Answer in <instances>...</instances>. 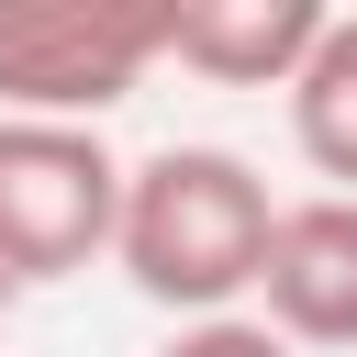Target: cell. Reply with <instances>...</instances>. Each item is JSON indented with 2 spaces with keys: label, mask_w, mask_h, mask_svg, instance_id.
<instances>
[{
  "label": "cell",
  "mask_w": 357,
  "mask_h": 357,
  "mask_svg": "<svg viewBox=\"0 0 357 357\" xmlns=\"http://www.w3.org/2000/svg\"><path fill=\"white\" fill-rule=\"evenodd\" d=\"M268 178L234 156V145H156L123 167V212H112V268L178 312V324H212L257 290L268 268Z\"/></svg>",
  "instance_id": "1"
},
{
  "label": "cell",
  "mask_w": 357,
  "mask_h": 357,
  "mask_svg": "<svg viewBox=\"0 0 357 357\" xmlns=\"http://www.w3.org/2000/svg\"><path fill=\"white\" fill-rule=\"evenodd\" d=\"M167 56V11L145 0H0V112L11 123H100Z\"/></svg>",
  "instance_id": "2"
},
{
  "label": "cell",
  "mask_w": 357,
  "mask_h": 357,
  "mask_svg": "<svg viewBox=\"0 0 357 357\" xmlns=\"http://www.w3.org/2000/svg\"><path fill=\"white\" fill-rule=\"evenodd\" d=\"M112 212H123V156L100 145V123L0 112V279L11 290L78 279L89 257H112Z\"/></svg>",
  "instance_id": "3"
},
{
  "label": "cell",
  "mask_w": 357,
  "mask_h": 357,
  "mask_svg": "<svg viewBox=\"0 0 357 357\" xmlns=\"http://www.w3.org/2000/svg\"><path fill=\"white\" fill-rule=\"evenodd\" d=\"M257 301H268L257 324H268L290 357H312V346H357V201H335V190L290 201V212L268 223Z\"/></svg>",
  "instance_id": "4"
},
{
  "label": "cell",
  "mask_w": 357,
  "mask_h": 357,
  "mask_svg": "<svg viewBox=\"0 0 357 357\" xmlns=\"http://www.w3.org/2000/svg\"><path fill=\"white\" fill-rule=\"evenodd\" d=\"M324 22H335L324 0H201V11H167V56L212 89H290Z\"/></svg>",
  "instance_id": "5"
},
{
  "label": "cell",
  "mask_w": 357,
  "mask_h": 357,
  "mask_svg": "<svg viewBox=\"0 0 357 357\" xmlns=\"http://www.w3.org/2000/svg\"><path fill=\"white\" fill-rule=\"evenodd\" d=\"M290 145L312 178H335V201H357V11L324 22V45L290 78Z\"/></svg>",
  "instance_id": "6"
},
{
  "label": "cell",
  "mask_w": 357,
  "mask_h": 357,
  "mask_svg": "<svg viewBox=\"0 0 357 357\" xmlns=\"http://www.w3.org/2000/svg\"><path fill=\"white\" fill-rule=\"evenodd\" d=\"M156 357H290V346H279L257 312H212V324H178Z\"/></svg>",
  "instance_id": "7"
},
{
  "label": "cell",
  "mask_w": 357,
  "mask_h": 357,
  "mask_svg": "<svg viewBox=\"0 0 357 357\" xmlns=\"http://www.w3.org/2000/svg\"><path fill=\"white\" fill-rule=\"evenodd\" d=\"M11 301H22V290H11V279H0V312H11Z\"/></svg>",
  "instance_id": "8"
}]
</instances>
